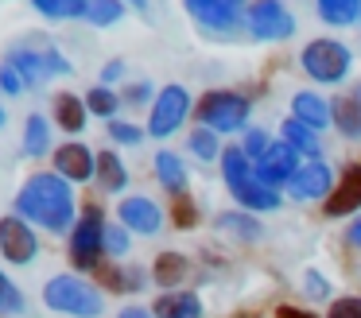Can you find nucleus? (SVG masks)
<instances>
[{
	"instance_id": "nucleus-1",
	"label": "nucleus",
	"mask_w": 361,
	"mask_h": 318,
	"mask_svg": "<svg viewBox=\"0 0 361 318\" xmlns=\"http://www.w3.org/2000/svg\"><path fill=\"white\" fill-rule=\"evenodd\" d=\"M16 214L51 233H63L74 221V190L63 175H32L16 194Z\"/></svg>"
},
{
	"instance_id": "nucleus-2",
	"label": "nucleus",
	"mask_w": 361,
	"mask_h": 318,
	"mask_svg": "<svg viewBox=\"0 0 361 318\" xmlns=\"http://www.w3.org/2000/svg\"><path fill=\"white\" fill-rule=\"evenodd\" d=\"M43 299H47L51 310L74 314V318H97L105 307L102 291H97L94 283H86V279H78V276H55L47 283V291H43Z\"/></svg>"
},
{
	"instance_id": "nucleus-3",
	"label": "nucleus",
	"mask_w": 361,
	"mask_h": 318,
	"mask_svg": "<svg viewBox=\"0 0 361 318\" xmlns=\"http://www.w3.org/2000/svg\"><path fill=\"white\" fill-rule=\"evenodd\" d=\"M198 121L210 132H241L249 121V101L229 90H210L198 101Z\"/></svg>"
},
{
	"instance_id": "nucleus-4",
	"label": "nucleus",
	"mask_w": 361,
	"mask_h": 318,
	"mask_svg": "<svg viewBox=\"0 0 361 318\" xmlns=\"http://www.w3.org/2000/svg\"><path fill=\"white\" fill-rule=\"evenodd\" d=\"M303 70L314 78V82L330 85V82H342L350 74V47H342L338 39H314V43L303 47Z\"/></svg>"
},
{
	"instance_id": "nucleus-5",
	"label": "nucleus",
	"mask_w": 361,
	"mask_h": 318,
	"mask_svg": "<svg viewBox=\"0 0 361 318\" xmlns=\"http://www.w3.org/2000/svg\"><path fill=\"white\" fill-rule=\"evenodd\" d=\"M105 252V221H102V209L97 206H86L82 221L74 225L71 233V260L78 268H94Z\"/></svg>"
},
{
	"instance_id": "nucleus-6",
	"label": "nucleus",
	"mask_w": 361,
	"mask_h": 318,
	"mask_svg": "<svg viewBox=\"0 0 361 318\" xmlns=\"http://www.w3.org/2000/svg\"><path fill=\"white\" fill-rule=\"evenodd\" d=\"M295 31V16L280 0H252L249 4V35L264 43H280Z\"/></svg>"
},
{
	"instance_id": "nucleus-7",
	"label": "nucleus",
	"mask_w": 361,
	"mask_h": 318,
	"mask_svg": "<svg viewBox=\"0 0 361 318\" xmlns=\"http://www.w3.org/2000/svg\"><path fill=\"white\" fill-rule=\"evenodd\" d=\"M187 113H190V93L183 90V85H164V90L156 93V101H152L148 132H152V136H159V140L171 136V132L187 121Z\"/></svg>"
},
{
	"instance_id": "nucleus-8",
	"label": "nucleus",
	"mask_w": 361,
	"mask_h": 318,
	"mask_svg": "<svg viewBox=\"0 0 361 318\" xmlns=\"http://www.w3.org/2000/svg\"><path fill=\"white\" fill-rule=\"evenodd\" d=\"M183 4L206 31H233L241 16L249 12L245 0H183Z\"/></svg>"
},
{
	"instance_id": "nucleus-9",
	"label": "nucleus",
	"mask_w": 361,
	"mask_h": 318,
	"mask_svg": "<svg viewBox=\"0 0 361 318\" xmlns=\"http://www.w3.org/2000/svg\"><path fill=\"white\" fill-rule=\"evenodd\" d=\"M0 252H4V260H12V264H27V260H35V252H39V240H35L32 225H27L20 214L0 217Z\"/></svg>"
},
{
	"instance_id": "nucleus-10",
	"label": "nucleus",
	"mask_w": 361,
	"mask_h": 318,
	"mask_svg": "<svg viewBox=\"0 0 361 318\" xmlns=\"http://www.w3.org/2000/svg\"><path fill=\"white\" fill-rule=\"evenodd\" d=\"M8 62L20 70V74H24L27 85L47 82V78H59V74H66V70H71V62H66L59 51H12Z\"/></svg>"
},
{
	"instance_id": "nucleus-11",
	"label": "nucleus",
	"mask_w": 361,
	"mask_h": 318,
	"mask_svg": "<svg viewBox=\"0 0 361 318\" xmlns=\"http://www.w3.org/2000/svg\"><path fill=\"white\" fill-rule=\"evenodd\" d=\"M252 171H257L260 183L276 190V186L291 183V175L299 171V152H295L291 144H283V140H280V144H272V147L264 152V159L252 163Z\"/></svg>"
},
{
	"instance_id": "nucleus-12",
	"label": "nucleus",
	"mask_w": 361,
	"mask_h": 318,
	"mask_svg": "<svg viewBox=\"0 0 361 318\" xmlns=\"http://www.w3.org/2000/svg\"><path fill=\"white\" fill-rule=\"evenodd\" d=\"M330 186H334V175H330V167L322 159H311L303 163V167L291 175L288 183V194L295 202H311V198H322V194H330Z\"/></svg>"
},
{
	"instance_id": "nucleus-13",
	"label": "nucleus",
	"mask_w": 361,
	"mask_h": 318,
	"mask_svg": "<svg viewBox=\"0 0 361 318\" xmlns=\"http://www.w3.org/2000/svg\"><path fill=\"white\" fill-rule=\"evenodd\" d=\"M361 206V163H350L338 178V186L326 194V217H345Z\"/></svg>"
},
{
	"instance_id": "nucleus-14",
	"label": "nucleus",
	"mask_w": 361,
	"mask_h": 318,
	"mask_svg": "<svg viewBox=\"0 0 361 318\" xmlns=\"http://www.w3.org/2000/svg\"><path fill=\"white\" fill-rule=\"evenodd\" d=\"M117 214H121V225H125L128 233H156L159 225H164V209L156 206L152 198H144V194H136V198H125L117 206Z\"/></svg>"
},
{
	"instance_id": "nucleus-15",
	"label": "nucleus",
	"mask_w": 361,
	"mask_h": 318,
	"mask_svg": "<svg viewBox=\"0 0 361 318\" xmlns=\"http://www.w3.org/2000/svg\"><path fill=\"white\" fill-rule=\"evenodd\" d=\"M97 159L90 155L86 144H63L55 152V175H63L66 183H86L90 175H94Z\"/></svg>"
},
{
	"instance_id": "nucleus-16",
	"label": "nucleus",
	"mask_w": 361,
	"mask_h": 318,
	"mask_svg": "<svg viewBox=\"0 0 361 318\" xmlns=\"http://www.w3.org/2000/svg\"><path fill=\"white\" fill-rule=\"evenodd\" d=\"M291 116H295L299 124H307V128H326V124H334V113H330V101H322L319 93H295V101H291Z\"/></svg>"
},
{
	"instance_id": "nucleus-17",
	"label": "nucleus",
	"mask_w": 361,
	"mask_h": 318,
	"mask_svg": "<svg viewBox=\"0 0 361 318\" xmlns=\"http://www.w3.org/2000/svg\"><path fill=\"white\" fill-rule=\"evenodd\" d=\"M152 314L156 318H202V302L190 291H164L152 302Z\"/></svg>"
},
{
	"instance_id": "nucleus-18",
	"label": "nucleus",
	"mask_w": 361,
	"mask_h": 318,
	"mask_svg": "<svg viewBox=\"0 0 361 318\" xmlns=\"http://www.w3.org/2000/svg\"><path fill=\"white\" fill-rule=\"evenodd\" d=\"M229 194H233V198L241 202L245 209H260V214H264V209H280V190L264 186L257 175H252V178H245L241 186H233Z\"/></svg>"
},
{
	"instance_id": "nucleus-19",
	"label": "nucleus",
	"mask_w": 361,
	"mask_h": 318,
	"mask_svg": "<svg viewBox=\"0 0 361 318\" xmlns=\"http://www.w3.org/2000/svg\"><path fill=\"white\" fill-rule=\"evenodd\" d=\"M156 178L164 183L167 194H175V198L187 190V167H183V159L175 152H159L156 155Z\"/></svg>"
},
{
	"instance_id": "nucleus-20",
	"label": "nucleus",
	"mask_w": 361,
	"mask_h": 318,
	"mask_svg": "<svg viewBox=\"0 0 361 318\" xmlns=\"http://www.w3.org/2000/svg\"><path fill=\"white\" fill-rule=\"evenodd\" d=\"M330 113H334V128L350 140H361V105L353 101V93L330 101Z\"/></svg>"
},
{
	"instance_id": "nucleus-21",
	"label": "nucleus",
	"mask_w": 361,
	"mask_h": 318,
	"mask_svg": "<svg viewBox=\"0 0 361 318\" xmlns=\"http://www.w3.org/2000/svg\"><path fill=\"white\" fill-rule=\"evenodd\" d=\"M214 225H218V233H229V240H241V245L260 240V221L252 214H221Z\"/></svg>"
},
{
	"instance_id": "nucleus-22",
	"label": "nucleus",
	"mask_w": 361,
	"mask_h": 318,
	"mask_svg": "<svg viewBox=\"0 0 361 318\" xmlns=\"http://www.w3.org/2000/svg\"><path fill=\"white\" fill-rule=\"evenodd\" d=\"M187 271H190L187 256H179V252H164V256H156L152 279H156L159 287H167V291H171L175 283H183V279H187Z\"/></svg>"
},
{
	"instance_id": "nucleus-23",
	"label": "nucleus",
	"mask_w": 361,
	"mask_h": 318,
	"mask_svg": "<svg viewBox=\"0 0 361 318\" xmlns=\"http://www.w3.org/2000/svg\"><path fill=\"white\" fill-rule=\"evenodd\" d=\"M55 121L66 132H82L86 128V101H78L74 93H59L55 97Z\"/></svg>"
},
{
	"instance_id": "nucleus-24",
	"label": "nucleus",
	"mask_w": 361,
	"mask_h": 318,
	"mask_svg": "<svg viewBox=\"0 0 361 318\" xmlns=\"http://www.w3.org/2000/svg\"><path fill=\"white\" fill-rule=\"evenodd\" d=\"M319 16L334 27H353L361 23V0H319Z\"/></svg>"
},
{
	"instance_id": "nucleus-25",
	"label": "nucleus",
	"mask_w": 361,
	"mask_h": 318,
	"mask_svg": "<svg viewBox=\"0 0 361 318\" xmlns=\"http://www.w3.org/2000/svg\"><path fill=\"white\" fill-rule=\"evenodd\" d=\"M97 183L105 186V190H125L128 186V171H125V163L117 159V152H102L97 155Z\"/></svg>"
},
{
	"instance_id": "nucleus-26",
	"label": "nucleus",
	"mask_w": 361,
	"mask_h": 318,
	"mask_svg": "<svg viewBox=\"0 0 361 318\" xmlns=\"http://www.w3.org/2000/svg\"><path fill=\"white\" fill-rule=\"evenodd\" d=\"M221 171H226V186H229V190L241 186L245 178L257 175V171H252V159L245 155V147H229V152L221 155Z\"/></svg>"
},
{
	"instance_id": "nucleus-27",
	"label": "nucleus",
	"mask_w": 361,
	"mask_h": 318,
	"mask_svg": "<svg viewBox=\"0 0 361 318\" xmlns=\"http://www.w3.org/2000/svg\"><path fill=\"white\" fill-rule=\"evenodd\" d=\"M280 136H283V144H291L295 152L319 155V140H314V128H307V124H299L295 116H291V121H283Z\"/></svg>"
},
{
	"instance_id": "nucleus-28",
	"label": "nucleus",
	"mask_w": 361,
	"mask_h": 318,
	"mask_svg": "<svg viewBox=\"0 0 361 318\" xmlns=\"http://www.w3.org/2000/svg\"><path fill=\"white\" fill-rule=\"evenodd\" d=\"M47 140H51L47 121H43L39 113H32L27 116V128H24V152L32 155V159H39V155L47 152Z\"/></svg>"
},
{
	"instance_id": "nucleus-29",
	"label": "nucleus",
	"mask_w": 361,
	"mask_h": 318,
	"mask_svg": "<svg viewBox=\"0 0 361 318\" xmlns=\"http://www.w3.org/2000/svg\"><path fill=\"white\" fill-rule=\"evenodd\" d=\"M32 4L51 20H74V16L82 20L86 16V0H32Z\"/></svg>"
},
{
	"instance_id": "nucleus-30",
	"label": "nucleus",
	"mask_w": 361,
	"mask_h": 318,
	"mask_svg": "<svg viewBox=\"0 0 361 318\" xmlns=\"http://www.w3.org/2000/svg\"><path fill=\"white\" fill-rule=\"evenodd\" d=\"M102 279H105L109 291H121V295H133V291H140V287H144V276H136L133 268H105Z\"/></svg>"
},
{
	"instance_id": "nucleus-31",
	"label": "nucleus",
	"mask_w": 361,
	"mask_h": 318,
	"mask_svg": "<svg viewBox=\"0 0 361 318\" xmlns=\"http://www.w3.org/2000/svg\"><path fill=\"white\" fill-rule=\"evenodd\" d=\"M121 0H86V16L82 20H90V23H97V27H109V23H117L121 20Z\"/></svg>"
},
{
	"instance_id": "nucleus-32",
	"label": "nucleus",
	"mask_w": 361,
	"mask_h": 318,
	"mask_svg": "<svg viewBox=\"0 0 361 318\" xmlns=\"http://www.w3.org/2000/svg\"><path fill=\"white\" fill-rule=\"evenodd\" d=\"M86 109L94 116H113V113H117V93H113L109 85H97V90H90Z\"/></svg>"
},
{
	"instance_id": "nucleus-33",
	"label": "nucleus",
	"mask_w": 361,
	"mask_h": 318,
	"mask_svg": "<svg viewBox=\"0 0 361 318\" xmlns=\"http://www.w3.org/2000/svg\"><path fill=\"white\" fill-rule=\"evenodd\" d=\"M190 152L198 159H218V132H210V128L190 132Z\"/></svg>"
},
{
	"instance_id": "nucleus-34",
	"label": "nucleus",
	"mask_w": 361,
	"mask_h": 318,
	"mask_svg": "<svg viewBox=\"0 0 361 318\" xmlns=\"http://www.w3.org/2000/svg\"><path fill=\"white\" fill-rule=\"evenodd\" d=\"M8 310L20 314V310H24V295H20V287L0 271V314H8Z\"/></svg>"
},
{
	"instance_id": "nucleus-35",
	"label": "nucleus",
	"mask_w": 361,
	"mask_h": 318,
	"mask_svg": "<svg viewBox=\"0 0 361 318\" xmlns=\"http://www.w3.org/2000/svg\"><path fill=\"white\" fill-rule=\"evenodd\" d=\"M241 147H245V155H249L252 163H260V159H264V152L272 147V140H268V132L252 128L249 136H245V144H241Z\"/></svg>"
},
{
	"instance_id": "nucleus-36",
	"label": "nucleus",
	"mask_w": 361,
	"mask_h": 318,
	"mask_svg": "<svg viewBox=\"0 0 361 318\" xmlns=\"http://www.w3.org/2000/svg\"><path fill=\"white\" fill-rule=\"evenodd\" d=\"M105 252H113V256L128 252V229L125 225H105Z\"/></svg>"
},
{
	"instance_id": "nucleus-37",
	"label": "nucleus",
	"mask_w": 361,
	"mask_h": 318,
	"mask_svg": "<svg viewBox=\"0 0 361 318\" xmlns=\"http://www.w3.org/2000/svg\"><path fill=\"white\" fill-rule=\"evenodd\" d=\"M171 217H175V225H179V229H190V225H195V202L187 198V194H179V198H175V206H171Z\"/></svg>"
},
{
	"instance_id": "nucleus-38",
	"label": "nucleus",
	"mask_w": 361,
	"mask_h": 318,
	"mask_svg": "<svg viewBox=\"0 0 361 318\" xmlns=\"http://www.w3.org/2000/svg\"><path fill=\"white\" fill-rule=\"evenodd\" d=\"M24 74H20L16 66H12V62H4V66H0V90L4 93H12V97H16V93H24Z\"/></svg>"
},
{
	"instance_id": "nucleus-39",
	"label": "nucleus",
	"mask_w": 361,
	"mask_h": 318,
	"mask_svg": "<svg viewBox=\"0 0 361 318\" xmlns=\"http://www.w3.org/2000/svg\"><path fill=\"white\" fill-rule=\"evenodd\" d=\"M109 136L117 140V144H140V140H144V128L125 124V121H109Z\"/></svg>"
},
{
	"instance_id": "nucleus-40",
	"label": "nucleus",
	"mask_w": 361,
	"mask_h": 318,
	"mask_svg": "<svg viewBox=\"0 0 361 318\" xmlns=\"http://www.w3.org/2000/svg\"><path fill=\"white\" fill-rule=\"evenodd\" d=\"M330 318H361V299L357 295H342L330 302Z\"/></svg>"
},
{
	"instance_id": "nucleus-41",
	"label": "nucleus",
	"mask_w": 361,
	"mask_h": 318,
	"mask_svg": "<svg viewBox=\"0 0 361 318\" xmlns=\"http://www.w3.org/2000/svg\"><path fill=\"white\" fill-rule=\"evenodd\" d=\"M152 97V90H148V85H128V90H125V101H128V105H140V101H148Z\"/></svg>"
},
{
	"instance_id": "nucleus-42",
	"label": "nucleus",
	"mask_w": 361,
	"mask_h": 318,
	"mask_svg": "<svg viewBox=\"0 0 361 318\" xmlns=\"http://www.w3.org/2000/svg\"><path fill=\"white\" fill-rule=\"evenodd\" d=\"M276 318H319V314H311V310H299V307H288V302H283V307L276 310Z\"/></svg>"
},
{
	"instance_id": "nucleus-43",
	"label": "nucleus",
	"mask_w": 361,
	"mask_h": 318,
	"mask_svg": "<svg viewBox=\"0 0 361 318\" xmlns=\"http://www.w3.org/2000/svg\"><path fill=\"white\" fill-rule=\"evenodd\" d=\"M117 318H156V314H152V310H144V307H125Z\"/></svg>"
},
{
	"instance_id": "nucleus-44",
	"label": "nucleus",
	"mask_w": 361,
	"mask_h": 318,
	"mask_svg": "<svg viewBox=\"0 0 361 318\" xmlns=\"http://www.w3.org/2000/svg\"><path fill=\"white\" fill-rule=\"evenodd\" d=\"M121 70H125L121 62H109V66L102 70V82H117V78H121Z\"/></svg>"
},
{
	"instance_id": "nucleus-45",
	"label": "nucleus",
	"mask_w": 361,
	"mask_h": 318,
	"mask_svg": "<svg viewBox=\"0 0 361 318\" xmlns=\"http://www.w3.org/2000/svg\"><path fill=\"white\" fill-rule=\"evenodd\" d=\"M345 240H350V245H357V248H361V217H357V221L350 225V233H345Z\"/></svg>"
},
{
	"instance_id": "nucleus-46",
	"label": "nucleus",
	"mask_w": 361,
	"mask_h": 318,
	"mask_svg": "<svg viewBox=\"0 0 361 318\" xmlns=\"http://www.w3.org/2000/svg\"><path fill=\"white\" fill-rule=\"evenodd\" d=\"M353 101H357V105H361V85H353Z\"/></svg>"
},
{
	"instance_id": "nucleus-47",
	"label": "nucleus",
	"mask_w": 361,
	"mask_h": 318,
	"mask_svg": "<svg viewBox=\"0 0 361 318\" xmlns=\"http://www.w3.org/2000/svg\"><path fill=\"white\" fill-rule=\"evenodd\" d=\"M237 318H260V314H252V310H245V314H237Z\"/></svg>"
},
{
	"instance_id": "nucleus-48",
	"label": "nucleus",
	"mask_w": 361,
	"mask_h": 318,
	"mask_svg": "<svg viewBox=\"0 0 361 318\" xmlns=\"http://www.w3.org/2000/svg\"><path fill=\"white\" fill-rule=\"evenodd\" d=\"M128 4H136V8H144V0H128Z\"/></svg>"
},
{
	"instance_id": "nucleus-49",
	"label": "nucleus",
	"mask_w": 361,
	"mask_h": 318,
	"mask_svg": "<svg viewBox=\"0 0 361 318\" xmlns=\"http://www.w3.org/2000/svg\"><path fill=\"white\" fill-rule=\"evenodd\" d=\"M0 128H4V109H0Z\"/></svg>"
}]
</instances>
